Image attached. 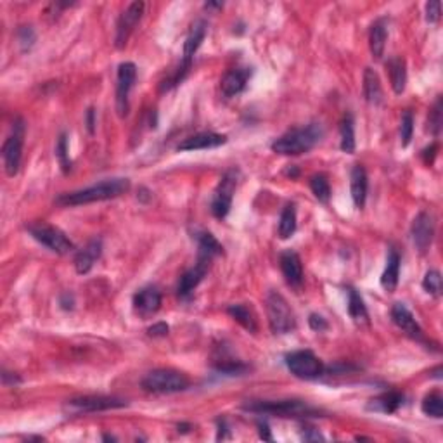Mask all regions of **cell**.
<instances>
[{
    "instance_id": "6da1fadb",
    "label": "cell",
    "mask_w": 443,
    "mask_h": 443,
    "mask_svg": "<svg viewBox=\"0 0 443 443\" xmlns=\"http://www.w3.org/2000/svg\"><path fill=\"white\" fill-rule=\"evenodd\" d=\"M130 190V180L123 177L116 179H106L93 186L85 187V189L73 190V192H64L55 197V204L59 206H82V204L97 203V201H107L120 197L121 194Z\"/></svg>"
},
{
    "instance_id": "7a4b0ae2",
    "label": "cell",
    "mask_w": 443,
    "mask_h": 443,
    "mask_svg": "<svg viewBox=\"0 0 443 443\" xmlns=\"http://www.w3.org/2000/svg\"><path fill=\"white\" fill-rule=\"evenodd\" d=\"M324 137L320 123H308L305 127L291 128L272 142V151L282 156H300L311 151Z\"/></svg>"
},
{
    "instance_id": "3957f363",
    "label": "cell",
    "mask_w": 443,
    "mask_h": 443,
    "mask_svg": "<svg viewBox=\"0 0 443 443\" xmlns=\"http://www.w3.org/2000/svg\"><path fill=\"white\" fill-rule=\"evenodd\" d=\"M242 408L255 414H269L275 417H318L320 410L301 400H256L242 405Z\"/></svg>"
},
{
    "instance_id": "277c9868",
    "label": "cell",
    "mask_w": 443,
    "mask_h": 443,
    "mask_svg": "<svg viewBox=\"0 0 443 443\" xmlns=\"http://www.w3.org/2000/svg\"><path fill=\"white\" fill-rule=\"evenodd\" d=\"M190 386V379L187 374L175 369H154L142 379V388L149 393L170 395L186 391Z\"/></svg>"
},
{
    "instance_id": "5b68a950",
    "label": "cell",
    "mask_w": 443,
    "mask_h": 443,
    "mask_svg": "<svg viewBox=\"0 0 443 443\" xmlns=\"http://www.w3.org/2000/svg\"><path fill=\"white\" fill-rule=\"evenodd\" d=\"M266 317L273 334H287L296 329V315L282 294L270 291L265 300Z\"/></svg>"
},
{
    "instance_id": "8992f818",
    "label": "cell",
    "mask_w": 443,
    "mask_h": 443,
    "mask_svg": "<svg viewBox=\"0 0 443 443\" xmlns=\"http://www.w3.org/2000/svg\"><path fill=\"white\" fill-rule=\"evenodd\" d=\"M26 230L35 241L44 244L55 255H68V253L75 251V244L69 241L68 235L54 225H48L45 222H33V224L26 225Z\"/></svg>"
},
{
    "instance_id": "52a82bcc",
    "label": "cell",
    "mask_w": 443,
    "mask_h": 443,
    "mask_svg": "<svg viewBox=\"0 0 443 443\" xmlns=\"http://www.w3.org/2000/svg\"><path fill=\"white\" fill-rule=\"evenodd\" d=\"M24 132H26V125H24L23 118H16L10 127V134L7 135L6 142L2 145V159L3 168L9 177L17 175L21 166V158H23V142H24Z\"/></svg>"
},
{
    "instance_id": "ba28073f",
    "label": "cell",
    "mask_w": 443,
    "mask_h": 443,
    "mask_svg": "<svg viewBox=\"0 0 443 443\" xmlns=\"http://www.w3.org/2000/svg\"><path fill=\"white\" fill-rule=\"evenodd\" d=\"M239 179H241V173H239L237 168L227 170V172L222 175L210 204V210L215 218H225L228 215V211H230L232 208V199H234L235 189H237Z\"/></svg>"
},
{
    "instance_id": "9c48e42d",
    "label": "cell",
    "mask_w": 443,
    "mask_h": 443,
    "mask_svg": "<svg viewBox=\"0 0 443 443\" xmlns=\"http://www.w3.org/2000/svg\"><path fill=\"white\" fill-rule=\"evenodd\" d=\"M286 367L300 379H317L324 374L325 365L310 350H296L286 355Z\"/></svg>"
},
{
    "instance_id": "30bf717a",
    "label": "cell",
    "mask_w": 443,
    "mask_h": 443,
    "mask_svg": "<svg viewBox=\"0 0 443 443\" xmlns=\"http://www.w3.org/2000/svg\"><path fill=\"white\" fill-rule=\"evenodd\" d=\"M137 78V66L130 61H125L118 66L116 75V111L118 116L125 118L130 109V92Z\"/></svg>"
},
{
    "instance_id": "8fae6325",
    "label": "cell",
    "mask_w": 443,
    "mask_h": 443,
    "mask_svg": "<svg viewBox=\"0 0 443 443\" xmlns=\"http://www.w3.org/2000/svg\"><path fill=\"white\" fill-rule=\"evenodd\" d=\"M128 401L118 397H107V395H85L68 400L66 407L71 414H82V412H102L109 408L127 407Z\"/></svg>"
},
{
    "instance_id": "7c38bea8",
    "label": "cell",
    "mask_w": 443,
    "mask_h": 443,
    "mask_svg": "<svg viewBox=\"0 0 443 443\" xmlns=\"http://www.w3.org/2000/svg\"><path fill=\"white\" fill-rule=\"evenodd\" d=\"M144 7V2H132L130 6L121 12V16L118 17L116 35H114V45H116V48H123L125 45H127L128 38L134 33L135 26H137L138 21L142 19Z\"/></svg>"
},
{
    "instance_id": "4fadbf2b",
    "label": "cell",
    "mask_w": 443,
    "mask_h": 443,
    "mask_svg": "<svg viewBox=\"0 0 443 443\" xmlns=\"http://www.w3.org/2000/svg\"><path fill=\"white\" fill-rule=\"evenodd\" d=\"M213 258H208V256L197 255V262L192 269H189L187 272H183L180 275L179 284H177V296L180 300H187V298L192 294V291L196 289L201 284V280L204 279V275L210 270V263Z\"/></svg>"
},
{
    "instance_id": "5bb4252c",
    "label": "cell",
    "mask_w": 443,
    "mask_h": 443,
    "mask_svg": "<svg viewBox=\"0 0 443 443\" xmlns=\"http://www.w3.org/2000/svg\"><path fill=\"white\" fill-rule=\"evenodd\" d=\"M410 235L414 246L419 249V253L424 255L431 246L433 237H435V220L428 211H421L417 217L414 218L410 227Z\"/></svg>"
},
{
    "instance_id": "9a60e30c",
    "label": "cell",
    "mask_w": 443,
    "mask_h": 443,
    "mask_svg": "<svg viewBox=\"0 0 443 443\" xmlns=\"http://www.w3.org/2000/svg\"><path fill=\"white\" fill-rule=\"evenodd\" d=\"M161 308V293L156 286H144L134 294V310L141 318H151Z\"/></svg>"
},
{
    "instance_id": "2e32d148",
    "label": "cell",
    "mask_w": 443,
    "mask_h": 443,
    "mask_svg": "<svg viewBox=\"0 0 443 443\" xmlns=\"http://www.w3.org/2000/svg\"><path fill=\"white\" fill-rule=\"evenodd\" d=\"M279 265L287 286L296 291L301 289V286H303V263H301L300 255L293 249H286V251L280 253Z\"/></svg>"
},
{
    "instance_id": "e0dca14e",
    "label": "cell",
    "mask_w": 443,
    "mask_h": 443,
    "mask_svg": "<svg viewBox=\"0 0 443 443\" xmlns=\"http://www.w3.org/2000/svg\"><path fill=\"white\" fill-rule=\"evenodd\" d=\"M391 320L397 325L400 331H404L408 338L415 339V341H424V332H422L421 325L417 324L412 311L405 307L404 303H395L391 307Z\"/></svg>"
},
{
    "instance_id": "ac0fdd59",
    "label": "cell",
    "mask_w": 443,
    "mask_h": 443,
    "mask_svg": "<svg viewBox=\"0 0 443 443\" xmlns=\"http://www.w3.org/2000/svg\"><path fill=\"white\" fill-rule=\"evenodd\" d=\"M208 33V24L203 19L196 21V23L190 26L189 35H187L186 42H183V52H182V61L180 64H183L186 68H192V59L196 55V52L199 51L201 44L204 42Z\"/></svg>"
},
{
    "instance_id": "d6986e66",
    "label": "cell",
    "mask_w": 443,
    "mask_h": 443,
    "mask_svg": "<svg viewBox=\"0 0 443 443\" xmlns=\"http://www.w3.org/2000/svg\"><path fill=\"white\" fill-rule=\"evenodd\" d=\"M253 75L251 68H234L228 69L220 80V90L225 97H235L246 89L249 78Z\"/></svg>"
},
{
    "instance_id": "ffe728a7",
    "label": "cell",
    "mask_w": 443,
    "mask_h": 443,
    "mask_svg": "<svg viewBox=\"0 0 443 443\" xmlns=\"http://www.w3.org/2000/svg\"><path fill=\"white\" fill-rule=\"evenodd\" d=\"M227 144V135L215 134V132H201L183 138L179 144V151H201V149H213Z\"/></svg>"
},
{
    "instance_id": "44dd1931",
    "label": "cell",
    "mask_w": 443,
    "mask_h": 443,
    "mask_svg": "<svg viewBox=\"0 0 443 443\" xmlns=\"http://www.w3.org/2000/svg\"><path fill=\"white\" fill-rule=\"evenodd\" d=\"M367 189H369V180H367V172L362 165H355L350 173V192L352 199L359 210L365 206Z\"/></svg>"
},
{
    "instance_id": "7402d4cb",
    "label": "cell",
    "mask_w": 443,
    "mask_h": 443,
    "mask_svg": "<svg viewBox=\"0 0 443 443\" xmlns=\"http://www.w3.org/2000/svg\"><path fill=\"white\" fill-rule=\"evenodd\" d=\"M100 253H102V241L100 239H92L89 241V244L85 248L80 249L75 256V269L80 275L83 273H89L92 270L93 263L100 258Z\"/></svg>"
},
{
    "instance_id": "603a6c76",
    "label": "cell",
    "mask_w": 443,
    "mask_h": 443,
    "mask_svg": "<svg viewBox=\"0 0 443 443\" xmlns=\"http://www.w3.org/2000/svg\"><path fill=\"white\" fill-rule=\"evenodd\" d=\"M400 253L395 248L388 249V258H386V266L383 270V275H381V286L384 287V291L388 293H393L398 286V277H400Z\"/></svg>"
},
{
    "instance_id": "cb8c5ba5",
    "label": "cell",
    "mask_w": 443,
    "mask_h": 443,
    "mask_svg": "<svg viewBox=\"0 0 443 443\" xmlns=\"http://www.w3.org/2000/svg\"><path fill=\"white\" fill-rule=\"evenodd\" d=\"M386 40H388V26L386 19L379 17L372 23L369 31V48L370 54L376 61H379L384 55V48H386Z\"/></svg>"
},
{
    "instance_id": "d4e9b609",
    "label": "cell",
    "mask_w": 443,
    "mask_h": 443,
    "mask_svg": "<svg viewBox=\"0 0 443 443\" xmlns=\"http://www.w3.org/2000/svg\"><path fill=\"white\" fill-rule=\"evenodd\" d=\"M386 71L390 75V83L391 89L395 93H404L405 87H407V64H405V59L400 55H395L390 61L386 62Z\"/></svg>"
},
{
    "instance_id": "484cf974",
    "label": "cell",
    "mask_w": 443,
    "mask_h": 443,
    "mask_svg": "<svg viewBox=\"0 0 443 443\" xmlns=\"http://www.w3.org/2000/svg\"><path fill=\"white\" fill-rule=\"evenodd\" d=\"M401 405H404V393L400 391H386L369 401L370 410L384 412V414H393Z\"/></svg>"
},
{
    "instance_id": "4316f807",
    "label": "cell",
    "mask_w": 443,
    "mask_h": 443,
    "mask_svg": "<svg viewBox=\"0 0 443 443\" xmlns=\"http://www.w3.org/2000/svg\"><path fill=\"white\" fill-rule=\"evenodd\" d=\"M227 314L234 318L235 322L242 325L244 329H248L249 332H256L258 331V324H256V315L251 308L246 303H234L228 305Z\"/></svg>"
},
{
    "instance_id": "83f0119b",
    "label": "cell",
    "mask_w": 443,
    "mask_h": 443,
    "mask_svg": "<svg viewBox=\"0 0 443 443\" xmlns=\"http://www.w3.org/2000/svg\"><path fill=\"white\" fill-rule=\"evenodd\" d=\"M348 315L356 325L369 324V311H367L365 303L353 287H348Z\"/></svg>"
},
{
    "instance_id": "f1b7e54d",
    "label": "cell",
    "mask_w": 443,
    "mask_h": 443,
    "mask_svg": "<svg viewBox=\"0 0 443 443\" xmlns=\"http://www.w3.org/2000/svg\"><path fill=\"white\" fill-rule=\"evenodd\" d=\"M363 97L369 104H379L383 100L381 80L372 68H365L363 71Z\"/></svg>"
},
{
    "instance_id": "f546056e",
    "label": "cell",
    "mask_w": 443,
    "mask_h": 443,
    "mask_svg": "<svg viewBox=\"0 0 443 443\" xmlns=\"http://www.w3.org/2000/svg\"><path fill=\"white\" fill-rule=\"evenodd\" d=\"M194 239L197 241V248H199L197 255L208 256V258H215V256L224 253V246L217 241V237H215L211 232L197 230L196 234H194Z\"/></svg>"
},
{
    "instance_id": "4dcf8cb0",
    "label": "cell",
    "mask_w": 443,
    "mask_h": 443,
    "mask_svg": "<svg viewBox=\"0 0 443 443\" xmlns=\"http://www.w3.org/2000/svg\"><path fill=\"white\" fill-rule=\"evenodd\" d=\"M339 135H341V142H339V147L346 154H353L356 147L355 142V123H353L352 114H345V118L341 120L339 125Z\"/></svg>"
},
{
    "instance_id": "1f68e13d",
    "label": "cell",
    "mask_w": 443,
    "mask_h": 443,
    "mask_svg": "<svg viewBox=\"0 0 443 443\" xmlns=\"http://www.w3.org/2000/svg\"><path fill=\"white\" fill-rule=\"evenodd\" d=\"M296 206L293 203L286 204L279 218V237L289 239L296 232Z\"/></svg>"
},
{
    "instance_id": "d6a6232c",
    "label": "cell",
    "mask_w": 443,
    "mask_h": 443,
    "mask_svg": "<svg viewBox=\"0 0 443 443\" xmlns=\"http://www.w3.org/2000/svg\"><path fill=\"white\" fill-rule=\"evenodd\" d=\"M310 189L320 203H329V199H331V186H329V179L324 173H315V175L310 177Z\"/></svg>"
},
{
    "instance_id": "836d02e7",
    "label": "cell",
    "mask_w": 443,
    "mask_h": 443,
    "mask_svg": "<svg viewBox=\"0 0 443 443\" xmlns=\"http://www.w3.org/2000/svg\"><path fill=\"white\" fill-rule=\"evenodd\" d=\"M422 412L426 415L433 419H442L443 417V397L440 391H431L429 395H426L424 400L421 405Z\"/></svg>"
},
{
    "instance_id": "e575fe53",
    "label": "cell",
    "mask_w": 443,
    "mask_h": 443,
    "mask_svg": "<svg viewBox=\"0 0 443 443\" xmlns=\"http://www.w3.org/2000/svg\"><path fill=\"white\" fill-rule=\"evenodd\" d=\"M69 149H68V135L61 134L57 138V144H55V158H57L59 165H61L62 172L69 173L71 172V159H69Z\"/></svg>"
},
{
    "instance_id": "d590c367",
    "label": "cell",
    "mask_w": 443,
    "mask_h": 443,
    "mask_svg": "<svg viewBox=\"0 0 443 443\" xmlns=\"http://www.w3.org/2000/svg\"><path fill=\"white\" fill-rule=\"evenodd\" d=\"M412 135H414V116H412L410 111H404L401 113L400 120V142L401 147H407L412 141Z\"/></svg>"
},
{
    "instance_id": "8d00e7d4",
    "label": "cell",
    "mask_w": 443,
    "mask_h": 443,
    "mask_svg": "<svg viewBox=\"0 0 443 443\" xmlns=\"http://www.w3.org/2000/svg\"><path fill=\"white\" fill-rule=\"evenodd\" d=\"M422 287L431 296H440L442 294V273L438 270H428L422 279Z\"/></svg>"
},
{
    "instance_id": "74e56055",
    "label": "cell",
    "mask_w": 443,
    "mask_h": 443,
    "mask_svg": "<svg viewBox=\"0 0 443 443\" xmlns=\"http://www.w3.org/2000/svg\"><path fill=\"white\" fill-rule=\"evenodd\" d=\"M428 130L431 132L435 137H438L440 130H442V97H438V99H436V102L433 104L431 111H429Z\"/></svg>"
},
{
    "instance_id": "f35d334b",
    "label": "cell",
    "mask_w": 443,
    "mask_h": 443,
    "mask_svg": "<svg viewBox=\"0 0 443 443\" xmlns=\"http://www.w3.org/2000/svg\"><path fill=\"white\" fill-rule=\"evenodd\" d=\"M17 37V44L21 45L23 51H30L33 47L35 40H37V35H35V30L31 26H19L16 31Z\"/></svg>"
},
{
    "instance_id": "ab89813d",
    "label": "cell",
    "mask_w": 443,
    "mask_h": 443,
    "mask_svg": "<svg viewBox=\"0 0 443 443\" xmlns=\"http://www.w3.org/2000/svg\"><path fill=\"white\" fill-rule=\"evenodd\" d=\"M442 17V3L438 0H429L426 3V21L428 23H438Z\"/></svg>"
},
{
    "instance_id": "60d3db41",
    "label": "cell",
    "mask_w": 443,
    "mask_h": 443,
    "mask_svg": "<svg viewBox=\"0 0 443 443\" xmlns=\"http://www.w3.org/2000/svg\"><path fill=\"white\" fill-rule=\"evenodd\" d=\"M168 331L170 327L166 322H156L147 329V334L152 336V338H165V336H168Z\"/></svg>"
},
{
    "instance_id": "b9f144b4",
    "label": "cell",
    "mask_w": 443,
    "mask_h": 443,
    "mask_svg": "<svg viewBox=\"0 0 443 443\" xmlns=\"http://www.w3.org/2000/svg\"><path fill=\"white\" fill-rule=\"evenodd\" d=\"M308 324H310V327L317 332L325 331V329L329 327L327 320H325V318L318 314H310V317H308Z\"/></svg>"
},
{
    "instance_id": "7bdbcfd3",
    "label": "cell",
    "mask_w": 443,
    "mask_h": 443,
    "mask_svg": "<svg viewBox=\"0 0 443 443\" xmlns=\"http://www.w3.org/2000/svg\"><path fill=\"white\" fill-rule=\"evenodd\" d=\"M59 305H61L62 310H73V308H75V298L69 293H62L61 296H59Z\"/></svg>"
},
{
    "instance_id": "ee69618b",
    "label": "cell",
    "mask_w": 443,
    "mask_h": 443,
    "mask_svg": "<svg viewBox=\"0 0 443 443\" xmlns=\"http://www.w3.org/2000/svg\"><path fill=\"white\" fill-rule=\"evenodd\" d=\"M436 151H438V144H431L429 147H426L424 151L421 152V156L424 158L426 165H433V161H435Z\"/></svg>"
},
{
    "instance_id": "f6af8a7d",
    "label": "cell",
    "mask_w": 443,
    "mask_h": 443,
    "mask_svg": "<svg viewBox=\"0 0 443 443\" xmlns=\"http://www.w3.org/2000/svg\"><path fill=\"white\" fill-rule=\"evenodd\" d=\"M301 438H303L305 442H318V440H324V436H322L315 428H307L301 433Z\"/></svg>"
},
{
    "instance_id": "bcb514c9",
    "label": "cell",
    "mask_w": 443,
    "mask_h": 443,
    "mask_svg": "<svg viewBox=\"0 0 443 443\" xmlns=\"http://www.w3.org/2000/svg\"><path fill=\"white\" fill-rule=\"evenodd\" d=\"M2 383H3V386H10V384L14 386V384H19L21 379L16 376V374L7 372V370H2Z\"/></svg>"
},
{
    "instance_id": "7dc6e473",
    "label": "cell",
    "mask_w": 443,
    "mask_h": 443,
    "mask_svg": "<svg viewBox=\"0 0 443 443\" xmlns=\"http://www.w3.org/2000/svg\"><path fill=\"white\" fill-rule=\"evenodd\" d=\"M85 120H87V128H89V134H93V132H96V111H93V107H89Z\"/></svg>"
},
{
    "instance_id": "c3c4849f",
    "label": "cell",
    "mask_w": 443,
    "mask_h": 443,
    "mask_svg": "<svg viewBox=\"0 0 443 443\" xmlns=\"http://www.w3.org/2000/svg\"><path fill=\"white\" fill-rule=\"evenodd\" d=\"M258 428H260V438L265 440V442H272V435H270L269 426H266L265 422H263V424H262V422H260Z\"/></svg>"
},
{
    "instance_id": "681fc988",
    "label": "cell",
    "mask_w": 443,
    "mask_h": 443,
    "mask_svg": "<svg viewBox=\"0 0 443 443\" xmlns=\"http://www.w3.org/2000/svg\"><path fill=\"white\" fill-rule=\"evenodd\" d=\"M190 429V424H179V431L187 433Z\"/></svg>"
},
{
    "instance_id": "f907efd6",
    "label": "cell",
    "mask_w": 443,
    "mask_h": 443,
    "mask_svg": "<svg viewBox=\"0 0 443 443\" xmlns=\"http://www.w3.org/2000/svg\"><path fill=\"white\" fill-rule=\"evenodd\" d=\"M102 438L107 440V442H114V440H116V438H114V436H111V435H104Z\"/></svg>"
}]
</instances>
